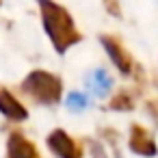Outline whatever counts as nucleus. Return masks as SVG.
<instances>
[{"instance_id": "6e6552de", "label": "nucleus", "mask_w": 158, "mask_h": 158, "mask_svg": "<svg viewBox=\"0 0 158 158\" xmlns=\"http://www.w3.org/2000/svg\"><path fill=\"white\" fill-rule=\"evenodd\" d=\"M89 85H91V89H93L95 95H104V93L108 91V87H110V78H108L106 72L95 69V72L89 76Z\"/></svg>"}, {"instance_id": "f257e3e1", "label": "nucleus", "mask_w": 158, "mask_h": 158, "mask_svg": "<svg viewBox=\"0 0 158 158\" xmlns=\"http://www.w3.org/2000/svg\"><path fill=\"white\" fill-rule=\"evenodd\" d=\"M41 9V20H44V28L54 46V50L59 54H65L67 48H72L74 44H78L82 39V35L78 33L72 15L67 13L65 7L56 5V2H48V0H41L39 2Z\"/></svg>"}, {"instance_id": "423d86ee", "label": "nucleus", "mask_w": 158, "mask_h": 158, "mask_svg": "<svg viewBox=\"0 0 158 158\" xmlns=\"http://www.w3.org/2000/svg\"><path fill=\"white\" fill-rule=\"evenodd\" d=\"M0 113H2L7 119H11V121H24L28 117L26 106L5 87H0Z\"/></svg>"}, {"instance_id": "9b49d317", "label": "nucleus", "mask_w": 158, "mask_h": 158, "mask_svg": "<svg viewBox=\"0 0 158 158\" xmlns=\"http://www.w3.org/2000/svg\"><path fill=\"white\" fill-rule=\"evenodd\" d=\"M106 9H108V11H113V13H115V15L119 18V7H117L115 2H113V5H106Z\"/></svg>"}, {"instance_id": "0eeeda50", "label": "nucleus", "mask_w": 158, "mask_h": 158, "mask_svg": "<svg viewBox=\"0 0 158 158\" xmlns=\"http://www.w3.org/2000/svg\"><path fill=\"white\" fill-rule=\"evenodd\" d=\"M7 158H41L37 147L20 132H13L7 141Z\"/></svg>"}, {"instance_id": "1a4fd4ad", "label": "nucleus", "mask_w": 158, "mask_h": 158, "mask_svg": "<svg viewBox=\"0 0 158 158\" xmlns=\"http://www.w3.org/2000/svg\"><path fill=\"white\" fill-rule=\"evenodd\" d=\"M108 106H110L113 110H132V108H134V98H132L130 91H119V93L110 100Z\"/></svg>"}, {"instance_id": "9d476101", "label": "nucleus", "mask_w": 158, "mask_h": 158, "mask_svg": "<svg viewBox=\"0 0 158 158\" xmlns=\"http://www.w3.org/2000/svg\"><path fill=\"white\" fill-rule=\"evenodd\" d=\"M85 104H87V98L82 95V93H72L69 98H67V106L69 108H74V110H80V108H85Z\"/></svg>"}, {"instance_id": "39448f33", "label": "nucleus", "mask_w": 158, "mask_h": 158, "mask_svg": "<svg viewBox=\"0 0 158 158\" xmlns=\"http://www.w3.org/2000/svg\"><path fill=\"white\" fill-rule=\"evenodd\" d=\"M128 145H130V149H132L134 154H141V156H147V158L156 156V152H158L156 141L152 139V134H149L143 126H139V123L130 128V139H128Z\"/></svg>"}, {"instance_id": "f03ea898", "label": "nucleus", "mask_w": 158, "mask_h": 158, "mask_svg": "<svg viewBox=\"0 0 158 158\" xmlns=\"http://www.w3.org/2000/svg\"><path fill=\"white\" fill-rule=\"evenodd\" d=\"M22 89L24 93H28L35 102L44 104V106H50V104H56L61 100V93H63V82L59 76L50 74V72H44V69H35L31 72L24 82H22Z\"/></svg>"}, {"instance_id": "20e7f679", "label": "nucleus", "mask_w": 158, "mask_h": 158, "mask_svg": "<svg viewBox=\"0 0 158 158\" xmlns=\"http://www.w3.org/2000/svg\"><path fill=\"white\" fill-rule=\"evenodd\" d=\"M100 41H102V46L106 48V52H108V56H110V61L115 63V67L121 72V74H132V67H134V63H132V56L128 54V50L123 48V44L117 39V37H113V35H100Z\"/></svg>"}, {"instance_id": "7ed1b4c3", "label": "nucleus", "mask_w": 158, "mask_h": 158, "mask_svg": "<svg viewBox=\"0 0 158 158\" xmlns=\"http://www.w3.org/2000/svg\"><path fill=\"white\" fill-rule=\"evenodd\" d=\"M50 152L59 158H82V147L65 132V130H52L46 139Z\"/></svg>"}]
</instances>
